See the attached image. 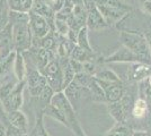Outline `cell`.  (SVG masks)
Returning a JSON list of instances; mask_svg holds the SVG:
<instances>
[{"mask_svg": "<svg viewBox=\"0 0 151 136\" xmlns=\"http://www.w3.org/2000/svg\"><path fill=\"white\" fill-rule=\"evenodd\" d=\"M8 9L12 12H23L22 0H7Z\"/></svg>", "mask_w": 151, "mask_h": 136, "instance_id": "21", "label": "cell"}, {"mask_svg": "<svg viewBox=\"0 0 151 136\" xmlns=\"http://www.w3.org/2000/svg\"><path fill=\"white\" fill-rule=\"evenodd\" d=\"M108 107V111L111 113V116L113 117L116 120V123L126 124V117L127 113L123 108V104L121 103V101L117 102H112V103H107Z\"/></svg>", "mask_w": 151, "mask_h": 136, "instance_id": "11", "label": "cell"}, {"mask_svg": "<svg viewBox=\"0 0 151 136\" xmlns=\"http://www.w3.org/2000/svg\"><path fill=\"white\" fill-rule=\"evenodd\" d=\"M95 81L101 87V90L104 91L107 103L117 102L122 99L123 94H124V86L122 83H106V82H103V81L96 79V78H95Z\"/></svg>", "mask_w": 151, "mask_h": 136, "instance_id": "7", "label": "cell"}, {"mask_svg": "<svg viewBox=\"0 0 151 136\" xmlns=\"http://www.w3.org/2000/svg\"><path fill=\"white\" fill-rule=\"evenodd\" d=\"M151 76V65H145L142 63H133L130 71V77L133 81L141 82Z\"/></svg>", "mask_w": 151, "mask_h": 136, "instance_id": "10", "label": "cell"}, {"mask_svg": "<svg viewBox=\"0 0 151 136\" xmlns=\"http://www.w3.org/2000/svg\"><path fill=\"white\" fill-rule=\"evenodd\" d=\"M133 130L126 124L116 123L103 136H132Z\"/></svg>", "mask_w": 151, "mask_h": 136, "instance_id": "16", "label": "cell"}, {"mask_svg": "<svg viewBox=\"0 0 151 136\" xmlns=\"http://www.w3.org/2000/svg\"><path fill=\"white\" fill-rule=\"evenodd\" d=\"M14 86H15V84L12 82H7V83L0 86V100L2 101V103L9 97L12 91L14 90Z\"/></svg>", "mask_w": 151, "mask_h": 136, "instance_id": "20", "label": "cell"}, {"mask_svg": "<svg viewBox=\"0 0 151 136\" xmlns=\"http://www.w3.org/2000/svg\"><path fill=\"white\" fill-rule=\"evenodd\" d=\"M25 85V81L18 82L17 84H15L14 90L12 91L9 97L4 102V105L6 107L9 111H15L17 110L19 107L22 105L23 102V89Z\"/></svg>", "mask_w": 151, "mask_h": 136, "instance_id": "9", "label": "cell"}, {"mask_svg": "<svg viewBox=\"0 0 151 136\" xmlns=\"http://www.w3.org/2000/svg\"><path fill=\"white\" fill-rule=\"evenodd\" d=\"M141 8H142V12L145 14L151 15V0H145V1H142Z\"/></svg>", "mask_w": 151, "mask_h": 136, "instance_id": "24", "label": "cell"}, {"mask_svg": "<svg viewBox=\"0 0 151 136\" xmlns=\"http://www.w3.org/2000/svg\"><path fill=\"white\" fill-rule=\"evenodd\" d=\"M148 82H149V84H150V86H151V76L150 77H148Z\"/></svg>", "mask_w": 151, "mask_h": 136, "instance_id": "28", "label": "cell"}, {"mask_svg": "<svg viewBox=\"0 0 151 136\" xmlns=\"http://www.w3.org/2000/svg\"><path fill=\"white\" fill-rule=\"evenodd\" d=\"M120 42L138 57L140 63L151 65V52L143 33L137 31H122L120 34Z\"/></svg>", "mask_w": 151, "mask_h": 136, "instance_id": "1", "label": "cell"}, {"mask_svg": "<svg viewBox=\"0 0 151 136\" xmlns=\"http://www.w3.org/2000/svg\"><path fill=\"white\" fill-rule=\"evenodd\" d=\"M149 111H150V109H149L147 102H145L143 99L138 97V99L134 101V103H133V107H132V109H131V113H132V116L134 117V118H137V119H142V118H145V117L148 115Z\"/></svg>", "mask_w": 151, "mask_h": 136, "instance_id": "13", "label": "cell"}, {"mask_svg": "<svg viewBox=\"0 0 151 136\" xmlns=\"http://www.w3.org/2000/svg\"><path fill=\"white\" fill-rule=\"evenodd\" d=\"M14 71H15V75L18 79V82H22L25 79L26 65L22 52H16V57L14 60Z\"/></svg>", "mask_w": 151, "mask_h": 136, "instance_id": "14", "label": "cell"}, {"mask_svg": "<svg viewBox=\"0 0 151 136\" xmlns=\"http://www.w3.org/2000/svg\"><path fill=\"white\" fill-rule=\"evenodd\" d=\"M77 45L79 48H81L82 50H85V51L93 52L88 40V27L87 26H83L79 30L78 36H77Z\"/></svg>", "mask_w": 151, "mask_h": 136, "instance_id": "17", "label": "cell"}, {"mask_svg": "<svg viewBox=\"0 0 151 136\" xmlns=\"http://www.w3.org/2000/svg\"><path fill=\"white\" fill-rule=\"evenodd\" d=\"M8 12H9V10H8ZM8 12H6V13H4V14H1V15H0V32H1V31H4V30H5V27L9 24Z\"/></svg>", "mask_w": 151, "mask_h": 136, "instance_id": "22", "label": "cell"}, {"mask_svg": "<svg viewBox=\"0 0 151 136\" xmlns=\"http://www.w3.org/2000/svg\"><path fill=\"white\" fill-rule=\"evenodd\" d=\"M8 18H9L10 25L20 24V23H29L28 13H25V12H12V10H9Z\"/></svg>", "mask_w": 151, "mask_h": 136, "instance_id": "18", "label": "cell"}, {"mask_svg": "<svg viewBox=\"0 0 151 136\" xmlns=\"http://www.w3.org/2000/svg\"><path fill=\"white\" fill-rule=\"evenodd\" d=\"M88 91H89V97L90 99L95 101V102H106V99H105V94H104V91L101 90V87L97 84V82L95 81V78L93 77L90 84L88 85Z\"/></svg>", "mask_w": 151, "mask_h": 136, "instance_id": "15", "label": "cell"}, {"mask_svg": "<svg viewBox=\"0 0 151 136\" xmlns=\"http://www.w3.org/2000/svg\"><path fill=\"white\" fill-rule=\"evenodd\" d=\"M9 120L15 126H17L18 128L24 129L26 127V117L22 112H19V111H10L9 112Z\"/></svg>", "mask_w": 151, "mask_h": 136, "instance_id": "19", "label": "cell"}, {"mask_svg": "<svg viewBox=\"0 0 151 136\" xmlns=\"http://www.w3.org/2000/svg\"><path fill=\"white\" fill-rule=\"evenodd\" d=\"M83 4H85L86 10H87L86 26L88 28H93V30H101V28L106 27V22L104 20V17L101 16V12L98 10L95 0H83Z\"/></svg>", "mask_w": 151, "mask_h": 136, "instance_id": "5", "label": "cell"}, {"mask_svg": "<svg viewBox=\"0 0 151 136\" xmlns=\"http://www.w3.org/2000/svg\"><path fill=\"white\" fill-rule=\"evenodd\" d=\"M94 77L96 79H99L103 82H106V83H122V79L119 77V75L112 69H99V71H96Z\"/></svg>", "mask_w": 151, "mask_h": 136, "instance_id": "12", "label": "cell"}, {"mask_svg": "<svg viewBox=\"0 0 151 136\" xmlns=\"http://www.w3.org/2000/svg\"><path fill=\"white\" fill-rule=\"evenodd\" d=\"M8 5H7V0H0V15L8 12Z\"/></svg>", "mask_w": 151, "mask_h": 136, "instance_id": "25", "label": "cell"}, {"mask_svg": "<svg viewBox=\"0 0 151 136\" xmlns=\"http://www.w3.org/2000/svg\"><path fill=\"white\" fill-rule=\"evenodd\" d=\"M132 136H151V134L147 130H137V132H133Z\"/></svg>", "mask_w": 151, "mask_h": 136, "instance_id": "26", "label": "cell"}, {"mask_svg": "<svg viewBox=\"0 0 151 136\" xmlns=\"http://www.w3.org/2000/svg\"><path fill=\"white\" fill-rule=\"evenodd\" d=\"M104 63H129V64H133V63H140V60L132 51H130L127 48L122 45L120 49H117L114 53L105 58Z\"/></svg>", "mask_w": 151, "mask_h": 136, "instance_id": "8", "label": "cell"}, {"mask_svg": "<svg viewBox=\"0 0 151 136\" xmlns=\"http://www.w3.org/2000/svg\"><path fill=\"white\" fill-rule=\"evenodd\" d=\"M40 73L46 78L47 85L50 86L52 90L57 91V92H60V91L62 90V69L60 67V64H59V60H58L57 56L52 59Z\"/></svg>", "mask_w": 151, "mask_h": 136, "instance_id": "4", "label": "cell"}, {"mask_svg": "<svg viewBox=\"0 0 151 136\" xmlns=\"http://www.w3.org/2000/svg\"><path fill=\"white\" fill-rule=\"evenodd\" d=\"M28 16H29V28H31L33 38L41 39L52 31L46 20L40 16L38 14H35L31 10L28 12Z\"/></svg>", "mask_w": 151, "mask_h": 136, "instance_id": "6", "label": "cell"}, {"mask_svg": "<svg viewBox=\"0 0 151 136\" xmlns=\"http://www.w3.org/2000/svg\"><path fill=\"white\" fill-rule=\"evenodd\" d=\"M95 2H96V6L98 8V10L101 12V16L104 17L107 25L115 24L129 10L127 7H125L123 4H121L120 0H106L103 4L95 0Z\"/></svg>", "mask_w": 151, "mask_h": 136, "instance_id": "2", "label": "cell"}, {"mask_svg": "<svg viewBox=\"0 0 151 136\" xmlns=\"http://www.w3.org/2000/svg\"><path fill=\"white\" fill-rule=\"evenodd\" d=\"M12 39L14 50L16 52H24L32 48V35L29 23H20L12 25Z\"/></svg>", "mask_w": 151, "mask_h": 136, "instance_id": "3", "label": "cell"}, {"mask_svg": "<svg viewBox=\"0 0 151 136\" xmlns=\"http://www.w3.org/2000/svg\"><path fill=\"white\" fill-rule=\"evenodd\" d=\"M33 2H34V0H22V8H23V12H25V13L31 12L32 7H33Z\"/></svg>", "mask_w": 151, "mask_h": 136, "instance_id": "23", "label": "cell"}, {"mask_svg": "<svg viewBox=\"0 0 151 136\" xmlns=\"http://www.w3.org/2000/svg\"><path fill=\"white\" fill-rule=\"evenodd\" d=\"M145 36L147 40V43H148V47H149V50L151 52V32H145Z\"/></svg>", "mask_w": 151, "mask_h": 136, "instance_id": "27", "label": "cell"}]
</instances>
